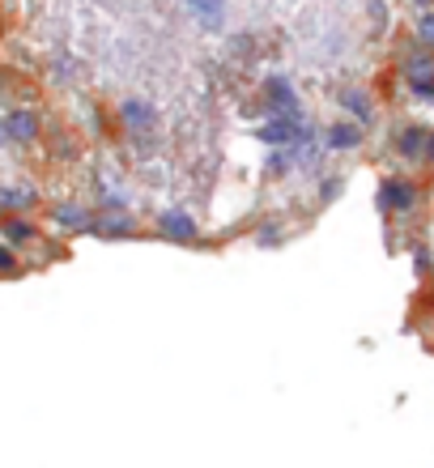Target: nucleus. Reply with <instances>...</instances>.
I'll list each match as a JSON object with an SVG mask.
<instances>
[{"label": "nucleus", "mask_w": 434, "mask_h": 468, "mask_svg": "<svg viewBox=\"0 0 434 468\" xmlns=\"http://www.w3.org/2000/svg\"><path fill=\"white\" fill-rule=\"evenodd\" d=\"M417 200H422V192H417V183L414 179H383L379 183V209L383 214H409Z\"/></svg>", "instance_id": "1"}, {"label": "nucleus", "mask_w": 434, "mask_h": 468, "mask_svg": "<svg viewBox=\"0 0 434 468\" xmlns=\"http://www.w3.org/2000/svg\"><path fill=\"white\" fill-rule=\"evenodd\" d=\"M307 133H311V128H307V124H298V116H269L256 128V137L264 141V145H277V149H281V145H294V141H302Z\"/></svg>", "instance_id": "2"}, {"label": "nucleus", "mask_w": 434, "mask_h": 468, "mask_svg": "<svg viewBox=\"0 0 434 468\" xmlns=\"http://www.w3.org/2000/svg\"><path fill=\"white\" fill-rule=\"evenodd\" d=\"M405 81H409V90H414L417 98L434 102V56H426V52L405 56Z\"/></svg>", "instance_id": "3"}, {"label": "nucleus", "mask_w": 434, "mask_h": 468, "mask_svg": "<svg viewBox=\"0 0 434 468\" xmlns=\"http://www.w3.org/2000/svg\"><path fill=\"white\" fill-rule=\"evenodd\" d=\"M119 119H124V128H128V133H137V137H149V133H154V124H158L154 107H149V102H141V98H128V102L119 107Z\"/></svg>", "instance_id": "4"}, {"label": "nucleus", "mask_w": 434, "mask_h": 468, "mask_svg": "<svg viewBox=\"0 0 434 468\" xmlns=\"http://www.w3.org/2000/svg\"><path fill=\"white\" fill-rule=\"evenodd\" d=\"M4 133H9V141H18V145H35L39 141V116L21 107L13 116H4Z\"/></svg>", "instance_id": "5"}, {"label": "nucleus", "mask_w": 434, "mask_h": 468, "mask_svg": "<svg viewBox=\"0 0 434 468\" xmlns=\"http://www.w3.org/2000/svg\"><path fill=\"white\" fill-rule=\"evenodd\" d=\"M264 94H269V107L277 116H298V102H294V85L285 77H269L264 81Z\"/></svg>", "instance_id": "6"}, {"label": "nucleus", "mask_w": 434, "mask_h": 468, "mask_svg": "<svg viewBox=\"0 0 434 468\" xmlns=\"http://www.w3.org/2000/svg\"><path fill=\"white\" fill-rule=\"evenodd\" d=\"M162 234H171L175 243H197V222L183 214V209H166V214L158 217Z\"/></svg>", "instance_id": "7"}, {"label": "nucleus", "mask_w": 434, "mask_h": 468, "mask_svg": "<svg viewBox=\"0 0 434 468\" xmlns=\"http://www.w3.org/2000/svg\"><path fill=\"white\" fill-rule=\"evenodd\" d=\"M90 230L107 234V238H124V234L137 230V217L133 214H99V217H90Z\"/></svg>", "instance_id": "8"}, {"label": "nucleus", "mask_w": 434, "mask_h": 468, "mask_svg": "<svg viewBox=\"0 0 434 468\" xmlns=\"http://www.w3.org/2000/svg\"><path fill=\"white\" fill-rule=\"evenodd\" d=\"M324 145H328V149H358V145H362V124H350V119L333 124V128L324 133Z\"/></svg>", "instance_id": "9"}, {"label": "nucleus", "mask_w": 434, "mask_h": 468, "mask_svg": "<svg viewBox=\"0 0 434 468\" xmlns=\"http://www.w3.org/2000/svg\"><path fill=\"white\" fill-rule=\"evenodd\" d=\"M422 145H426V128H417V124H409V128H400V137H396V149L405 157H422Z\"/></svg>", "instance_id": "10"}, {"label": "nucleus", "mask_w": 434, "mask_h": 468, "mask_svg": "<svg viewBox=\"0 0 434 468\" xmlns=\"http://www.w3.org/2000/svg\"><path fill=\"white\" fill-rule=\"evenodd\" d=\"M52 217H56L60 226H68V230H90V214L81 205H56Z\"/></svg>", "instance_id": "11"}, {"label": "nucleus", "mask_w": 434, "mask_h": 468, "mask_svg": "<svg viewBox=\"0 0 434 468\" xmlns=\"http://www.w3.org/2000/svg\"><path fill=\"white\" fill-rule=\"evenodd\" d=\"M188 9L200 18V26H221V13H226V0H188Z\"/></svg>", "instance_id": "12"}, {"label": "nucleus", "mask_w": 434, "mask_h": 468, "mask_svg": "<svg viewBox=\"0 0 434 468\" xmlns=\"http://www.w3.org/2000/svg\"><path fill=\"white\" fill-rule=\"evenodd\" d=\"M4 238H9V247L30 243V238H35V226H30V222H21V217H9V222H4Z\"/></svg>", "instance_id": "13"}, {"label": "nucleus", "mask_w": 434, "mask_h": 468, "mask_svg": "<svg viewBox=\"0 0 434 468\" xmlns=\"http://www.w3.org/2000/svg\"><path fill=\"white\" fill-rule=\"evenodd\" d=\"M0 205H9V209H30V205H35V188H0Z\"/></svg>", "instance_id": "14"}, {"label": "nucleus", "mask_w": 434, "mask_h": 468, "mask_svg": "<svg viewBox=\"0 0 434 468\" xmlns=\"http://www.w3.org/2000/svg\"><path fill=\"white\" fill-rule=\"evenodd\" d=\"M341 102H345V107H350V111L358 116V124H371V116H375V111H371V102H366V98L358 94V90H350V94H341Z\"/></svg>", "instance_id": "15"}, {"label": "nucleus", "mask_w": 434, "mask_h": 468, "mask_svg": "<svg viewBox=\"0 0 434 468\" xmlns=\"http://www.w3.org/2000/svg\"><path fill=\"white\" fill-rule=\"evenodd\" d=\"M417 43L434 47V9H426V13L417 18Z\"/></svg>", "instance_id": "16"}, {"label": "nucleus", "mask_w": 434, "mask_h": 468, "mask_svg": "<svg viewBox=\"0 0 434 468\" xmlns=\"http://www.w3.org/2000/svg\"><path fill=\"white\" fill-rule=\"evenodd\" d=\"M269 175H273V179L290 175V154H281V149H277V154L269 157Z\"/></svg>", "instance_id": "17"}, {"label": "nucleus", "mask_w": 434, "mask_h": 468, "mask_svg": "<svg viewBox=\"0 0 434 468\" xmlns=\"http://www.w3.org/2000/svg\"><path fill=\"white\" fill-rule=\"evenodd\" d=\"M13 269H18V255L9 243H0V273H13Z\"/></svg>", "instance_id": "18"}, {"label": "nucleus", "mask_w": 434, "mask_h": 468, "mask_svg": "<svg viewBox=\"0 0 434 468\" xmlns=\"http://www.w3.org/2000/svg\"><path fill=\"white\" fill-rule=\"evenodd\" d=\"M422 162H434V128H426V145H422Z\"/></svg>", "instance_id": "19"}, {"label": "nucleus", "mask_w": 434, "mask_h": 468, "mask_svg": "<svg viewBox=\"0 0 434 468\" xmlns=\"http://www.w3.org/2000/svg\"><path fill=\"white\" fill-rule=\"evenodd\" d=\"M4 141H9V133H4V119H0V145H4Z\"/></svg>", "instance_id": "20"}, {"label": "nucleus", "mask_w": 434, "mask_h": 468, "mask_svg": "<svg viewBox=\"0 0 434 468\" xmlns=\"http://www.w3.org/2000/svg\"><path fill=\"white\" fill-rule=\"evenodd\" d=\"M417 4H430V0H417Z\"/></svg>", "instance_id": "21"}]
</instances>
